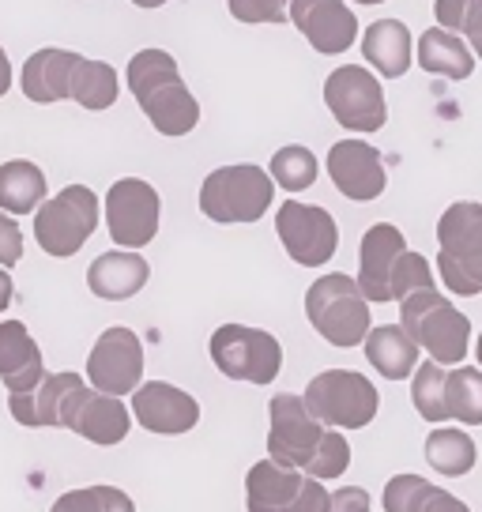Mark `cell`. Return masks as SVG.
<instances>
[{"mask_svg": "<svg viewBox=\"0 0 482 512\" xmlns=\"http://www.w3.org/2000/svg\"><path fill=\"white\" fill-rule=\"evenodd\" d=\"M129 91L159 136H185L200 121V102L185 87L166 49H140L125 68Z\"/></svg>", "mask_w": 482, "mask_h": 512, "instance_id": "1", "label": "cell"}, {"mask_svg": "<svg viewBox=\"0 0 482 512\" xmlns=\"http://www.w3.org/2000/svg\"><path fill=\"white\" fill-rule=\"evenodd\" d=\"M437 275L456 298L482 294V204L456 200L437 219Z\"/></svg>", "mask_w": 482, "mask_h": 512, "instance_id": "2", "label": "cell"}, {"mask_svg": "<svg viewBox=\"0 0 482 512\" xmlns=\"http://www.w3.org/2000/svg\"><path fill=\"white\" fill-rule=\"evenodd\" d=\"M306 317L317 328V336L332 347H358L370 336V298L362 294L358 279L351 275H321L306 290Z\"/></svg>", "mask_w": 482, "mask_h": 512, "instance_id": "3", "label": "cell"}, {"mask_svg": "<svg viewBox=\"0 0 482 512\" xmlns=\"http://www.w3.org/2000/svg\"><path fill=\"white\" fill-rule=\"evenodd\" d=\"M400 324L415 336V343L441 366H460L471 343V320L456 305L434 290H418L400 302Z\"/></svg>", "mask_w": 482, "mask_h": 512, "instance_id": "4", "label": "cell"}, {"mask_svg": "<svg viewBox=\"0 0 482 512\" xmlns=\"http://www.w3.org/2000/svg\"><path fill=\"white\" fill-rule=\"evenodd\" d=\"M275 177L253 162L219 166L200 185V211L211 223H257L272 208Z\"/></svg>", "mask_w": 482, "mask_h": 512, "instance_id": "5", "label": "cell"}, {"mask_svg": "<svg viewBox=\"0 0 482 512\" xmlns=\"http://www.w3.org/2000/svg\"><path fill=\"white\" fill-rule=\"evenodd\" d=\"M268 418H272V430H268V456L283 467H298V471H313V464L321 460L324 445L336 426H324L321 418L309 411L306 396H272L268 403Z\"/></svg>", "mask_w": 482, "mask_h": 512, "instance_id": "6", "label": "cell"}, {"mask_svg": "<svg viewBox=\"0 0 482 512\" xmlns=\"http://www.w3.org/2000/svg\"><path fill=\"white\" fill-rule=\"evenodd\" d=\"M306 403L324 426L362 430L377 418L381 396L370 377H362L354 369H324L306 384Z\"/></svg>", "mask_w": 482, "mask_h": 512, "instance_id": "7", "label": "cell"}, {"mask_svg": "<svg viewBox=\"0 0 482 512\" xmlns=\"http://www.w3.org/2000/svg\"><path fill=\"white\" fill-rule=\"evenodd\" d=\"M98 196L87 185H68L34 211V241L49 256H76L98 226Z\"/></svg>", "mask_w": 482, "mask_h": 512, "instance_id": "8", "label": "cell"}, {"mask_svg": "<svg viewBox=\"0 0 482 512\" xmlns=\"http://www.w3.org/2000/svg\"><path fill=\"white\" fill-rule=\"evenodd\" d=\"M211 362L230 381L245 384H272L283 369V347L272 332L264 328H245V324H223L211 332Z\"/></svg>", "mask_w": 482, "mask_h": 512, "instance_id": "9", "label": "cell"}, {"mask_svg": "<svg viewBox=\"0 0 482 512\" xmlns=\"http://www.w3.org/2000/svg\"><path fill=\"white\" fill-rule=\"evenodd\" d=\"M249 512H328V490L298 467L275 464L272 456L249 467L245 479Z\"/></svg>", "mask_w": 482, "mask_h": 512, "instance_id": "10", "label": "cell"}, {"mask_svg": "<svg viewBox=\"0 0 482 512\" xmlns=\"http://www.w3.org/2000/svg\"><path fill=\"white\" fill-rule=\"evenodd\" d=\"M324 106L351 132H381L388 121L385 87L366 64H339L324 80Z\"/></svg>", "mask_w": 482, "mask_h": 512, "instance_id": "11", "label": "cell"}, {"mask_svg": "<svg viewBox=\"0 0 482 512\" xmlns=\"http://www.w3.org/2000/svg\"><path fill=\"white\" fill-rule=\"evenodd\" d=\"M275 230H279L287 256L302 268H324L339 249L336 219H332V211L317 208V204L287 200L275 211Z\"/></svg>", "mask_w": 482, "mask_h": 512, "instance_id": "12", "label": "cell"}, {"mask_svg": "<svg viewBox=\"0 0 482 512\" xmlns=\"http://www.w3.org/2000/svg\"><path fill=\"white\" fill-rule=\"evenodd\" d=\"M159 192L140 177H121L106 192V223L121 249H144L159 234Z\"/></svg>", "mask_w": 482, "mask_h": 512, "instance_id": "13", "label": "cell"}, {"mask_svg": "<svg viewBox=\"0 0 482 512\" xmlns=\"http://www.w3.org/2000/svg\"><path fill=\"white\" fill-rule=\"evenodd\" d=\"M87 377H91V388L110 392V396L136 392L140 377H144V343H140V336L125 324L106 328L91 347Z\"/></svg>", "mask_w": 482, "mask_h": 512, "instance_id": "14", "label": "cell"}, {"mask_svg": "<svg viewBox=\"0 0 482 512\" xmlns=\"http://www.w3.org/2000/svg\"><path fill=\"white\" fill-rule=\"evenodd\" d=\"M61 426H68L72 433L87 437L91 445H121L129 437V407L121 403V396L110 392H91L87 384L68 392L65 407H61Z\"/></svg>", "mask_w": 482, "mask_h": 512, "instance_id": "15", "label": "cell"}, {"mask_svg": "<svg viewBox=\"0 0 482 512\" xmlns=\"http://www.w3.org/2000/svg\"><path fill=\"white\" fill-rule=\"evenodd\" d=\"M290 23L324 57H339L358 42V16L347 0H290Z\"/></svg>", "mask_w": 482, "mask_h": 512, "instance_id": "16", "label": "cell"}, {"mask_svg": "<svg viewBox=\"0 0 482 512\" xmlns=\"http://www.w3.org/2000/svg\"><path fill=\"white\" fill-rule=\"evenodd\" d=\"M328 177L347 200L354 204H370L388 185L385 162L377 155V147L366 140H339L328 151Z\"/></svg>", "mask_w": 482, "mask_h": 512, "instance_id": "17", "label": "cell"}, {"mask_svg": "<svg viewBox=\"0 0 482 512\" xmlns=\"http://www.w3.org/2000/svg\"><path fill=\"white\" fill-rule=\"evenodd\" d=\"M403 253H407V241H403L400 226L377 223L362 234V245H358V287L370 302H392V275H396V264H400Z\"/></svg>", "mask_w": 482, "mask_h": 512, "instance_id": "18", "label": "cell"}, {"mask_svg": "<svg viewBox=\"0 0 482 512\" xmlns=\"http://www.w3.org/2000/svg\"><path fill=\"white\" fill-rule=\"evenodd\" d=\"M132 415L144 430L174 437V433H189L200 422V403L177 384L147 381L132 392Z\"/></svg>", "mask_w": 482, "mask_h": 512, "instance_id": "19", "label": "cell"}, {"mask_svg": "<svg viewBox=\"0 0 482 512\" xmlns=\"http://www.w3.org/2000/svg\"><path fill=\"white\" fill-rule=\"evenodd\" d=\"M362 57L381 80H400L415 64V38L400 19H377L362 34Z\"/></svg>", "mask_w": 482, "mask_h": 512, "instance_id": "20", "label": "cell"}, {"mask_svg": "<svg viewBox=\"0 0 482 512\" xmlns=\"http://www.w3.org/2000/svg\"><path fill=\"white\" fill-rule=\"evenodd\" d=\"M147 275H151V268H147L144 256L113 249V253H102L87 268V287L102 302H129L147 287Z\"/></svg>", "mask_w": 482, "mask_h": 512, "instance_id": "21", "label": "cell"}, {"mask_svg": "<svg viewBox=\"0 0 482 512\" xmlns=\"http://www.w3.org/2000/svg\"><path fill=\"white\" fill-rule=\"evenodd\" d=\"M80 384V373H46L34 388L12 392L8 396V411L23 426H61V407H65L68 392L80 388Z\"/></svg>", "mask_w": 482, "mask_h": 512, "instance_id": "22", "label": "cell"}, {"mask_svg": "<svg viewBox=\"0 0 482 512\" xmlns=\"http://www.w3.org/2000/svg\"><path fill=\"white\" fill-rule=\"evenodd\" d=\"M76 64H80V53H72V49H38V53H31V61L23 64V95L38 106L72 98Z\"/></svg>", "mask_w": 482, "mask_h": 512, "instance_id": "23", "label": "cell"}, {"mask_svg": "<svg viewBox=\"0 0 482 512\" xmlns=\"http://www.w3.org/2000/svg\"><path fill=\"white\" fill-rule=\"evenodd\" d=\"M46 377L42 351L19 320H0V381L8 392H23Z\"/></svg>", "mask_w": 482, "mask_h": 512, "instance_id": "24", "label": "cell"}, {"mask_svg": "<svg viewBox=\"0 0 482 512\" xmlns=\"http://www.w3.org/2000/svg\"><path fill=\"white\" fill-rule=\"evenodd\" d=\"M415 61L422 64V72L430 76H441V80H471L475 72V49L467 46V38L445 31V27H434V31H422L415 46Z\"/></svg>", "mask_w": 482, "mask_h": 512, "instance_id": "25", "label": "cell"}, {"mask_svg": "<svg viewBox=\"0 0 482 512\" xmlns=\"http://www.w3.org/2000/svg\"><path fill=\"white\" fill-rule=\"evenodd\" d=\"M415 336L403 328V324H381V328H370L366 336V362H370L385 381H407L415 377V369L422 366L418 358Z\"/></svg>", "mask_w": 482, "mask_h": 512, "instance_id": "26", "label": "cell"}, {"mask_svg": "<svg viewBox=\"0 0 482 512\" xmlns=\"http://www.w3.org/2000/svg\"><path fill=\"white\" fill-rule=\"evenodd\" d=\"M385 512H471L456 494L418 475H396L385 486Z\"/></svg>", "mask_w": 482, "mask_h": 512, "instance_id": "27", "label": "cell"}, {"mask_svg": "<svg viewBox=\"0 0 482 512\" xmlns=\"http://www.w3.org/2000/svg\"><path fill=\"white\" fill-rule=\"evenodd\" d=\"M46 204V174L27 159H12L0 166V211L31 215Z\"/></svg>", "mask_w": 482, "mask_h": 512, "instance_id": "28", "label": "cell"}, {"mask_svg": "<svg viewBox=\"0 0 482 512\" xmlns=\"http://www.w3.org/2000/svg\"><path fill=\"white\" fill-rule=\"evenodd\" d=\"M475 460H479V448H475V441L464 430H456V426H441V430H434L426 437V464L434 467L437 475H445V479L467 475L475 467Z\"/></svg>", "mask_w": 482, "mask_h": 512, "instance_id": "29", "label": "cell"}, {"mask_svg": "<svg viewBox=\"0 0 482 512\" xmlns=\"http://www.w3.org/2000/svg\"><path fill=\"white\" fill-rule=\"evenodd\" d=\"M117 91H121V83H117V68L106 61H87L80 57L76 64V72H72V102H80L83 110H110L113 102H117Z\"/></svg>", "mask_w": 482, "mask_h": 512, "instance_id": "30", "label": "cell"}, {"mask_svg": "<svg viewBox=\"0 0 482 512\" xmlns=\"http://www.w3.org/2000/svg\"><path fill=\"white\" fill-rule=\"evenodd\" d=\"M411 403L426 422H452L449 415V366L422 362L411 377Z\"/></svg>", "mask_w": 482, "mask_h": 512, "instance_id": "31", "label": "cell"}, {"mask_svg": "<svg viewBox=\"0 0 482 512\" xmlns=\"http://www.w3.org/2000/svg\"><path fill=\"white\" fill-rule=\"evenodd\" d=\"M449 415L452 422L482 426V366H449Z\"/></svg>", "mask_w": 482, "mask_h": 512, "instance_id": "32", "label": "cell"}, {"mask_svg": "<svg viewBox=\"0 0 482 512\" xmlns=\"http://www.w3.org/2000/svg\"><path fill=\"white\" fill-rule=\"evenodd\" d=\"M49 512H136V505L125 490H117L110 482H95V486L61 494Z\"/></svg>", "mask_w": 482, "mask_h": 512, "instance_id": "33", "label": "cell"}, {"mask_svg": "<svg viewBox=\"0 0 482 512\" xmlns=\"http://www.w3.org/2000/svg\"><path fill=\"white\" fill-rule=\"evenodd\" d=\"M434 19L437 27L467 38V46L482 61V0H434Z\"/></svg>", "mask_w": 482, "mask_h": 512, "instance_id": "34", "label": "cell"}, {"mask_svg": "<svg viewBox=\"0 0 482 512\" xmlns=\"http://www.w3.org/2000/svg\"><path fill=\"white\" fill-rule=\"evenodd\" d=\"M268 174L275 177V185H283L287 192H302L317 181V159H313L309 147L290 144L272 155V170Z\"/></svg>", "mask_w": 482, "mask_h": 512, "instance_id": "35", "label": "cell"}, {"mask_svg": "<svg viewBox=\"0 0 482 512\" xmlns=\"http://www.w3.org/2000/svg\"><path fill=\"white\" fill-rule=\"evenodd\" d=\"M434 268L422 253H407L400 256L396 264V275H392V302H403L407 294H418V290H434Z\"/></svg>", "mask_w": 482, "mask_h": 512, "instance_id": "36", "label": "cell"}, {"mask_svg": "<svg viewBox=\"0 0 482 512\" xmlns=\"http://www.w3.org/2000/svg\"><path fill=\"white\" fill-rule=\"evenodd\" d=\"M238 23H287L290 0H226Z\"/></svg>", "mask_w": 482, "mask_h": 512, "instance_id": "37", "label": "cell"}, {"mask_svg": "<svg viewBox=\"0 0 482 512\" xmlns=\"http://www.w3.org/2000/svg\"><path fill=\"white\" fill-rule=\"evenodd\" d=\"M23 260V230L16 226L12 211H0V268H16Z\"/></svg>", "mask_w": 482, "mask_h": 512, "instance_id": "38", "label": "cell"}, {"mask_svg": "<svg viewBox=\"0 0 482 512\" xmlns=\"http://www.w3.org/2000/svg\"><path fill=\"white\" fill-rule=\"evenodd\" d=\"M328 512H370V494L362 486H343L328 497Z\"/></svg>", "mask_w": 482, "mask_h": 512, "instance_id": "39", "label": "cell"}, {"mask_svg": "<svg viewBox=\"0 0 482 512\" xmlns=\"http://www.w3.org/2000/svg\"><path fill=\"white\" fill-rule=\"evenodd\" d=\"M12 298H16V287H12V275H8V268H0V313L12 305Z\"/></svg>", "mask_w": 482, "mask_h": 512, "instance_id": "40", "label": "cell"}, {"mask_svg": "<svg viewBox=\"0 0 482 512\" xmlns=\"http://www.w3.org/2000/svg\"><path fill=\"white\" fill-rule=\"evenodd\" d=\"M8 87H12V61H8V53L0 49V98L8 95Z\"/></svg>", "mask_w": 482, "mask_h": 512, "instance_id": "41", "label": "cell"}, {"mask_svg": "<svg viewBox=\"0 0 482 512\" xmlns=\"http://www.w3.org/2000/svg\"><path fill=\"white\" fill-rule=\"evenodd\" d=\"M132 4H136V8H162L166 0H132Z\"/></svg>", "mask_w": 482, "mask_h": 512, "instance_id": "42", "label": "cell"}, {"mask_svg": "<svg viewBox=\"0 0 482 512\" xmlns=\"http://www.w3.org/2000/svg\"><path fill=\"white\" fill-rule=\"evenodd\" d=\"M475 362L482 366V332H479V343H475Z\"/></svg>", "mask_w": 482, "mask_h": 512, "instance_id": "43", "label": "cell"}, {"mask_svg": "<svg viewBox=\"0 0 482 512\" xmlns=\"http://www.w3.org/2000/svg\"><path fill=\"white\" fill-rule=\"evenodd\" d=\"M358 4H385V0H358Z\"/></svg>", "mask_w": 482, "mask_h": 512, "instance_id": "44", "label": "cell"}]
</instances>
